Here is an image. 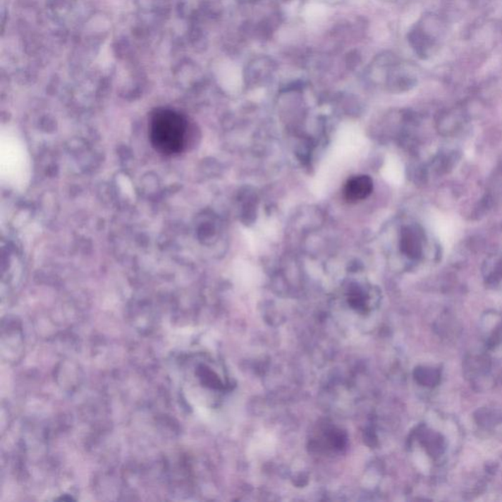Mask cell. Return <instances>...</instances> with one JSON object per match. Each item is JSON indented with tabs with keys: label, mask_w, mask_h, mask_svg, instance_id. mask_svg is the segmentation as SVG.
I'll return each mask as SVG.
<instances>
[{
	"label": "cell",
	"mask_w": 502,
	"mask_h": 502,
	"mask_svg": "<svg viewBox=\"0 0 502 502\" xmlns=\"http://www.w3.org/2000/svg\"><path fill=\"white\" fill-rule=\"evenodd\" d=\"M188 122L184 115L169 108H159L150 116L152 147L164 155L179 154L188 142Z\"/></svg>",
	"instance_id": "cell-1"
},
{
	"label": "cell",
	"mask_w": 502,
	"mask_h": 502,
	"mask_svg": "<svg viewBox=\"0 0 502 502\" xmlns=\"http://www.w3.org/2000/svg\"><path fill=\"white\" fill-rule=\"evenodd\" d=\"M373 188V180L369 176H355L346 182L343 197L348 203L362 202L372 193Z\"/></svg>",
	"instance_id": "cell-2"
},
{
	"label": "cell",
	"mask_w": 502,
	"mask_h": 502,
	"mask_svg": "<svg viewBox=\"0 0 502 502\" xmlns=\"http://www.w3.org/2000/svg\"><path fill=\"white\" fill-rule=\"evenodd\" d=\"M403 243L404 250L408 255L416 256L420 252V242L417 235H414L411 231L404 233Z\"/></svg>",
	"instance_id": "cell-3"
}]
</instances>
